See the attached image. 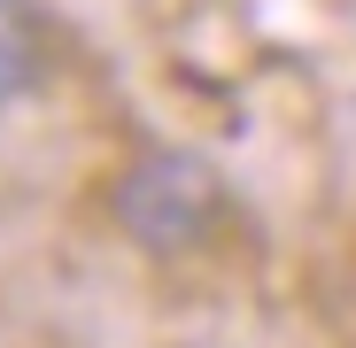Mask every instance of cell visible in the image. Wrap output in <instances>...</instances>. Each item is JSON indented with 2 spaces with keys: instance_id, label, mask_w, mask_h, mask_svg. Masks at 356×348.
Wrapping results in <instances>:
<instances>
[{
  "instance_id": "2",
  "label": "cell",
  "mask_w": 356,
  "mask_h": 348,
  "mask_svg": "<svg viewBox=\"0 0 356 348\" xmlns=\"http://www.w3.org/2000/svg\"><path fill=\"white\" fill-rule=\"evenodd\" d=\"M54 70V24L39 0H0V108L39 93Z\"/></svg>"
},
{
  "instance_id": "1",
  "label": "cell",
  "mask_w": 356,
  "mask_h": 348,
  "mask_svg": "<svg viewBox=\"0 0 356 348\" xmlns=\"http://www.w3.org/2000/svg\"><path fill=\"white\" fill-rule=\"evenodd\" d=\"M108 217L140 256H209L232 224V186L186 147H140L108 179Z\"/></svg>"
}]
</instances>
